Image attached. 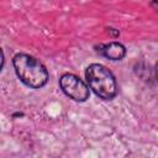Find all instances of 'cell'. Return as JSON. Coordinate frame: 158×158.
Masks as SVG:
<instances>
[{
    "mask_svg": "<svg viewBox=\"0 0 158 158\" xmlns=\"http://www.w3.org/2000/svg\"><path fill=\"white\" fill-rule=\"evenodd\" d=\"M19 116L21 117V116H23V114H22V112H16V114H14V117H19Z\"/></svg>",
    "mask_w": 158,
    "mask_h": 158,
    "instance_id": "8",
    "label": "cell"
},
{
    "mask_svg": "<svg viewBox=\"0 0 158 158\" xmlns=\"http://www.w3.org/2000/svg\"><path fill=\"white\" fill-rule=\"evenodd\" d=\"M106 32H107L111 37H114V38L120 36V31L116 30V28H114V27H107V28H106Z\"/></svg>",
    "mask_w": 158,
    "mask_h": 158,
    "instance_id": "5",
    "label": "cell"
},
{
    "mask_svg": "<svg viewBox=\"0 0 158 158\" xmlns=\"http://www.w3.org/2000/svg\"><path fill=\"white\" fill-rule=\"evenodd\" d=\"M96 48H98L96 51L101 56H104L105 58H107L110 60H121L126 56L125 46L116 41H112V42H109L105 44H99Z\"/></svg>",
    "mask_w": 158,
    "mask_h": 158,
    "instance_id": "4",
    "label": "cell"
},
{
    "mask_svg": "<svg viewBox=\"0 0 158 158\" xmlns=\"http://www.w3.org/2000/svg\"><path fill=\"white\" fill-rule=\"evenodd\" d=\"M154 75H156V81L158 84V63H156L154 65Z\"/></svg>",
    "mask_w": 158,
    "mask_h": 158,
    "instance_id": "7",
    "label": "cell"
},
{
    "mask_svg": "<svg viewBox=\"0 0 158 158\" xmlns=\"http://www.w3.org/2000/svg\"><path fill=\"white\" fill-rule=\"evenodd\" d=\"M89 88L102 100H112L117 95V83L112 72L102 64L93 63L85 69Z\"/></svg>",
    "mask_w": 158,
    "mask_h": 158,
    "instance_id": "2",
    "label": "cell"
},
{
    "mask_svg": "<svg viewBox=\"0 0 158 158\" xmlns=\"http://www.w3.org/2000/svg\"><path fill=\"white\" fill-rule=\"evenodd\" d=\"M151 7L154 9L156 11H158V0H151Z\"/></svg>",
    "mask_w": 158,
    "mask_h": 158,
    "instance_id": "6",
    "label": "cell"
},
{
    "mask_svg": "<svg viewBox=\"0 0 158 158\" xmlns=\"http://www.w3.org/2000/svg\"><path fill=\"white\" fill-rule=\"evenodd\" d=\"M12 65L19 79L28 88L41 89L49 79V74L44 64L31 54H15L12 58Z\"/></svg>",
    "mask_w": 158,
    "mask_h": 158,
    "instance_id": "1",
    "label": "cell"
},
{
    "mask_svg": "<svg viewBox=\"0 0 158 158\" xmlns=\"http://www.w3.org/2000/svg\"><path fill=\"white\" fill-rule=\"evenodd\" d=\"M59 86L62 91L77 102H84L89 99V86L75 74L64 73L59 78Z\"/></svg>",
    "mask_w": 158,
    "mask_h": 158,
    "instance_id": "3",
    "label": "cell"
}]
</instances>
